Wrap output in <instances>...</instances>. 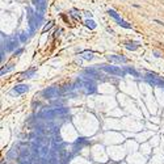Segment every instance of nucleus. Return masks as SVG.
<instances>
[{"label": "nucleus", "mask_w": 164, "mask_h": 164, "mask_svg": "<svg viewBox=\"0 0 164 164\" xmlns=\"http://www.w3.org/2000/svg\"><path fill=\"white\" fill-rule=\"evenodd\" d=\"M80 56L83 59H87V61H92V59H93V53H91V51H84V53H81V54H80Z\"/></svg>", "instance_id": "14"}, {"label": "nucleus", "mask_w": 164, "mask_h": 164, "mask_svg": "<svg viewBox=\"0 0 164 164\" xmlns=\"http://www.w3.org/2000/svg\"><path fill=\"white\" fill-rule=\"evenodd\" d=\"M106 13H108V15L110 16V17H113L114 20H117V21H120V20H122V19L120 17V15H118V13L116 12L114 9H108V12H106Z\"/></svg>", "instance_id": "13"}, {"label": "nucleus", "mask_w": 164, "mask_h": 164, "mask_svg": "<svg viewBox=\"0 0 164 164\" xmlns=\"http://www.w3.org/2000/svg\"><path fill=\"white\" fill-rule=\"evenodd\" d=\"M36 73V68H30V70H28L26 72H24L21 75V78H32L33 75Z\"/></svg>", "instance_id": "15"}, {"label": "nucleus", "mask_w": 164, "mask_h": 164, "mask_svg": "<svg viewBox=\"0 0 164 164\" xmlns=\"http://www.w3.org/2000/svg\"><path fill=\"white\" fill-rule=\"evenodd\" d=\"M17 46H19V39L16 38V36H15V37H11L9 38L5 49H7V51H12V50H15Z\"/></svg>", "instance_id": "9"}, {"label": "nucleus", "mask_w": 164, "mask_h": 164, "mask_svg": "<svg viewBox=\"0 0 164 164\" xmlns=\"http://www.w3.org/2000/svg\"><path fill=\"white\" fill-rule=\"evenodd\" d=\"M29 91V86L28 84H17L16 87H13V93H16V96L26 93Z\"/></svg>", "instance_id": "7"}, {"label": "nucleus", "mask_w": 164, "mask_h": 164, "mask_svg": "<svg viewBox=\"0 0 164 164\" xmlns=\"http://www.w3.org/2000/svg\"><path fill=\"white\" fill-rule=\"evenodd\" d=\"M66 113H68L67 108H58V109H53L50 112L45 113V116L46 117H54V116H59V114H66Z\"/></svg>", "instance_id": "6"}, {"label": "nucleus", "mask_w": 164, "mask_h": 164, "mask_svg": "<svg viewBox=\"0 0 164 164\" xmlns=\"http://www.w3.org/2000/svg\"><path fill=\"white\" fill-rule=\"evenodd\" d=\"M89 143H91V142H89L88 139H86V138H79V139L73 143V147H75V148H78V146H79V148H81L83 146H88Z\"/></svg>", "instance_id": "11"}, {"label": "nucleus", "mask_w": 164, "mask_h": 164, "mask_svg": "<svg viewBox=\"0 0 164 164\" xmlns=\"http://www.w3.org/2000/svg\"><path fill=\"white\" fill-rule=\"evenodd\" d=\"M145 80L148 84L154 87H159V88H164V79L162 76L156 75V73H146L145 75Z\"/></svg>", "instance_id": "2"}, {"label": "nucleus", "mask_w": 164, "mask_h": 164, "mask_svg": "<svg viewBox=\"0 0 164 164\" xmlns=\"http://www.w3.org/2000/svg\"><path fill=\"white\" fill-rule=\"evenodd\" d=\"M86 25L89 28V29H96V26H97V25H96V22L93 21V20H87Z\"/></svg>", "instance_id": "18"}, {"label": "nucleus", "mask_w": 164, "mask_h": 164, "mask_svg": "<svg viewBox=\"0 0 164 164\" xmlns=\"http://www.w3.org/2000/svg\"><path fill=\"white\" fill-rule=\"evenodd\" d=\"M125 45H126V49L131 50V51H134V50H137L138 47H139V45H138L137 42H134V43H125Z\"/></svg>", "instance_id": "17"}, {"label": "nucleus", "mask_w": 164, "mask_h": 164, "mask_svg": "<svg viewBox=\"0 0 164 164\" xmlns=\"http://www.w3.org/2000/svg\"><path fill=\"white\" fill-rule=\"evenodd\" d=\"M53 25H54V21H50V22H47V24L43 26V29H42V32H43V33H45V32H47V30H49L50 28L53 26Z\"/></svg>", "instance_id": "20"}, {"label": "nucleus", "mask_w": 164, "mask_h": 164, "mask_svg": "<svg viewBox=\"0 0 164 164\" xmlns=\"http://www.w3.org/2000/svg\"><path fill=\"white\" fill-rule=\"evenodd\" d=\"M26 39H28L26 33H25V32H22L21 34H20V42H26Z\"/></svg>", "instance_id": "21"}, {"label": "nucleus", "mask_w": 164, "mask_h": 164, "mask_svg": "<svg viewBox=\"0 0 164 164\" xmlns=\"http://www.w3.org/2000/svg\"><path fill=\"white\" fill-rule=\"evenodd\" d=\"M61 93H62V89H58L56 87H50V88L45 89V91L42 92V95H43L46 98H53V97L59 96Z\"/></svg>", "instance_id": "4"}, {"label": "nucleus", "mask_w": 164, "mask_h": 164, "mask_svg": "<svg viewBox=\"0 0 164 164\" xmlns=\"http://www.w3.org/2000/svg\"><path fill=\"white\" fill-rule=\"evenodd\" d=\"M33 3H34L37 11H38L41 15H43V11H45V8H46V0H33Z\"/></svg>", "instance_id": "10"}, {"label": "nucleus", "mask_w": 164, "mask_h": 164, "mask_svg": "<svg viewBox=\"0 0 164 164\" xmlns=\"http://www.w3.org/2000/svg\"><path fill=\"white\" fill-rule=\"evenodd\" d=\"M117 24L120 25V26H122V28H125V29H131V24H129V22H126V21H123V20H120V21H117Z\"/></svg>", "instance_id": "16"}, {"label": "nucleus", "mask_w": 164, "mask_h": 164, "mask_svg": "<svg viewBox=\"0 0 164 164\" xmlns=\"http://www.w3.org/2000/svg\"><path fill=\"white\" fill-rule=\"evenodd\" d=\"M86 15L88 16V17H92V13L91 12H86Z\"/></svg>", "instance_id": "24"}, {"label": "nucleus", "mask_w": 164, "mask_h": 164, "mask_svg": "<svg viewBox=\"0 0 164 164\" xmlns=\"http://www.w3.org/2000/svg\"><path fill=\"white\" fill-rule=\"evenodd\" d=\"M125 72L126 73H130V75H133V76H135V78H139V72L138 71H135L134 68H131V67H125Z\"/></svg>", "instance_id": "12"}, {"label": "nucleus", "mask_w": 164, "mask_h": 164, "mask_svg": "<svg viewBox=\"0 0 164 164\" xmlns=\"http://www.w3.org/2000/svg\"><path fill=\"white\" fill-rule=\"evenodd\" d=\"M22 51H24V49H22V47H21V49H19V50H16V51H15V55L16 56H17V55H20V54H21V53Z\"/></svg>", "instance_id": "22"}, {"label": "nucleus", "mask_w": 164, "mask_h": 164, "mask_svg": "<svg viewBox=\"0 0 164 164\" xmlns=\"http://www.w3.org/2000/svg\"><path fill=\"white\" fill-rule=\"evenodd\" d=\"M84 73H87V75L91 76V79H97V80H101V81H105L103 78H101V73L98 72L97 68H86L84 70Z\"/></svg>", "instance_id": "5"}, {"label": "nucleus", "mask_w": 164, "mask_h": 164, "mask_svg": "<svg viewBox=\"0 0 164 164\" xmlns=\"http://www.w3.org/2000/svg\"><path fill=\"white\" fill-rule=\"evenodd\" d=\"M100 70H103L104 72L109 73V75H113V76H125L126 75L125 70H121L120 67H117V66H106V64H101Z\"/></svg>", "instance_id": "3"}, {"label": "nucleus", "mask_w": 164, "mask_h": 164, "mask_svg": "<svg viewBox=\"0 0 164 164\" xmlns=\"http://www.w3.org/2000/svg\"><path fill=\"white\" fill-rule=\"evenodd\" d=\"M79 87L84 89L86 93H95L96 92V83L91 78H83L79 80Z\"/></svg>", "instance_id": "1"}, {"label": "nucleus", "mask_w": 164, "mask_h": 164, "mask_svg": "<svg viewBox=\"0 0 164 164\" xmlns=\"http://www.w3.org/2000/svg\"><path fill=\"white\" fill-rule=\"evenodd\" d=\"M13 70V64H8V67H5V68H1V75H4V73H7V72H9V71H12Z\"/></svg>", "instance_id": "19"}, {"label": "nucleus", "mask_w": 164, "mask_h": 164, "mask_svg": "<svg viewBox=\"0 0 164 164\" xmlns=\"http://www.w3.org/2000/svg\"><path fill=\"white\" fill-rule=\"evenodd\" d=\"M155 22H158V24H160V25H163V26H164V22L160 21V20H155Z\"/></svg>", "instance_id": "23"}, {"label": "nucleus", "mask_w": 164, "mask_h": 164, "mask_svg": "<svg viewBox=\"0 0 164 164\" xmlns=\"http://www.w3.org/2000/svg\"><path fill=\"white\" fill-rule=\"evenodd\" d=\"M106 58L110 62H116V63H128L129 62V59L122 55H106Z\"/></svg>", "instance_id": "8"}]
</instances>
